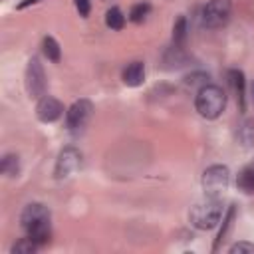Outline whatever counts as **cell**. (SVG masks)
<instances>
[{"instance_id":"1","label":"cell","mask_w":254,"mask_h":254,"mask_svg":"<svg viewBox=\"0 0 254 254\" xmlns=\"http://www.w3.org/2000/svg\"><path fill=\"white\" fill-rule=\"evenodd\" d=\"M50 216H52L50 208L42 202H30L20 214V224H22L26 236H30L38 246L48 244V240L52 236Z\"/></svg>"},{"instance_id":"2","label":"cell","mask_w":254,"mask_h":254,"mask_svg":"<svg viewBox=\"0 0 254 254\" xmlns=\"http://www.w3.org/2000/svg\"><path fill=\"white\" fill-rule=\"evenodd\" d=\"M194 107H196L200 117L216 119L226 107V93L222 91V87L206 83L198 89V93L194 97Z\"/></svg>"},{"instance_id":"3","label":"cell","mask_w":254,"mask_h":254,"mask_svg":"<svg viewBox=\"0 0 254 254\" xmlns=\"http://www.w3.org/2000/svg\"><path fill=\"white\" fill-rule=\"evenodd\" d=\"M222 218V206H220V200L218 198H212V196H206L204 200L196 202L190 212H189V220L194 228L198 230H210L214 228Z\"/></svg>"},{"instance_id":"4","label":"cell","mask_w":254,"mask_h":254,"mask_svg":"<svg viewBox=\"0 0 254 254\" xmlns=\"http://www.w3.org/2000/svg\"><path fill=\"white\" fill-rule=\"evenodd\" d=\"M232 14V2L230 0H208L200 12V22L204 28L216 30L222 28Z\"/></svg>"},{"instance_id":"5","label":"cell","mask_w":254,"mask_h":254,"mask_svg":"<svg viewBox=\"0 0 254 254\" xmlns=\"http://www.w3.org/2000/svg\"><path fill=\"white\" fill-rule=\"evenodd\" d=\"M230 183V171L224 165H212L202 173V189L206 196L220 198L222 192L228 189Z\"/></svg>"},{"instance_id":"6","label":"cell","mask_w":254,"mask_h":254,"mask_svg":"<svg viewBox=\"0 0 254 254\" xmlns=\"http://www.w3.org/2000/svg\"><path fill=\"white\" fill-rule=\"evenodd\" d=\"M91 111H93V105L89 99H77L69 105V109L65 111V127L69 131H81L89 117H91Z\"/></svg>"},{"instance_id":"7","label":"cell","mask_w":254,"mask_h":254,"mask_svg":"<svg viewBox=\"0 0 254 254\" xmlns=\"http://www.w3.org/2000/svg\"><path fill=\"white\" fill-rule=\"evenodd\" d=\"M26 89L30 97H44L46 93V73L38 58H32L26 67Z\"/></svg>"},{"instance_id":"8","label":"cell","mask_w":254,"mask_h":254,"mask_svg":"<svg viewBox=\"0 0 254 254\" xmlns=\"http://www.w3.org/2000/svg\"><path fill=\"white\" fill-rule=\"evenodd\" d=\"M81 165V153L75 147H65L60 151L58 161H56V179H65L73 175Z\"/></svg>"},{"instance_id":"9","label":"cell","mask_w":254,"mask_h":254,"mask_svg":"<svg viewBox=\"0 0 254 254\" xmlns=\"http://www.w3.org/2000/svg\"><path fill=\"white\" fill-rule=\"evenodd\" d=\"M62 113H64V105L56 97H52V95L40 97V101L36 105V115L42 123H52V121L60 119Z\"/></svg>"},{"instance_id":"10","label":"cell","mask_w":254,"mask_h":254,"mask_svg":"<svg viewBox=\"0 0 254 254\" xmlns=\"http://www.w3.org/2000/svg\"><path fill=\"white\" fill-rule=\"evenodd\" d=\"M121 79H123V83L129 85V87H139V85L145 81V65H143V62H131V64L123 69Z\"/></svg>"},{"instance_id":"11","label":"cell","mask_w":254,"mask_h":254,"mask_svg":"<svg viewBox=\"0 0 254 254\" xmlns=\"http://www.w3.org/2000/svg\"><path fill=\"white\" fill-rule=\"evenodd\" d=\"M234 216H236V208H234V204H230L226 216L222 218V228H220V232H218V236H216V240H214V246H212L214 252H216V250L220 248V244L226 240V236H228V232H230V228H232V224H234Z\"/></svg>"},{"instance_id":"12","label":"cell","mask_w":254,"mask_h":254,"mask_svg":"<svg viewBox=\"0 0 254 254\" xmlns=\"http://www.w3.org/2000/svg\"><path fill=\"white\" fill-rule=\"evenodd\" d=\"M236 187H238L242 192H246V194L254 192V163L248 165V167H244V169L238 173V177H236Z\"/></svg>"},{"instance_id":"13","label":"cell","mask_w":254,"mask_h":254,"mask_svg":"<svg viewBox=\"0 0 254 254\" xmlns=\"http://www.w3.org/2000/svg\"><path fill=\"white\" fill-rule=\"evenodd\" d=\"M228 79H230V85L240 101V107L244 109V73L240 69H230L228 71Z\"/></svg>"},{"instance_id":"14","label":"cell","mask_w":254,"mask_h":254,"mask_svg":"<svg viewBox=\"0 0 254 254\" xmlns=\"http://www.w3.org/2000/svg\"><path fill=\"white\" fill-rule=\"evenodd\" d=\"M105 24H107L111 30H121V28L125 26V16H123V12H121L117 6L109 8L107 14H105Z\"/></svg>"},{"instance_id":"15","label":"cell","mask_w":254,"mask_h":254,"mask_svg":"<svg viewBox=\"0 0 254 254\" xmlns=\"http://www.w3.org/2000/svg\"><path fill=\"white\" fill-rule=\"evenodd\" d=\"M42 50H44V54H46V58H48L50 62H60V56H62V52H60V44H58L52 36H46V38H44V42H42Z\"/></svg>"},{"instance_id":"16","label":"cell","mask_w":254,"mask_h":254,"mask_svg":"<svg viewBox=\"0 0 254 254\" xmlns=\"http://www.w3.org/2000/svg\"><path fill=\"white\" fill-rule=\"evenodd\" d=\"M0 171L8 177H16L20 171V163H18V155H6L0 163Z\"/></svg>"},{"instance_id":"17","label":"cell","mask_w":254,"mask_h":254,"mask_svg":"<svg viewBox=\"0 0 254 254\" xmlns=\"http://www.w3.org/2000/svg\"><path fill=\"white\" fill-rule=\"evenodd\" d=\"M149 12H151V6H149L147 2H139V4L131 6V10H129V20L135 22V24H141V22L147 18Z\"/></svg>"},{"instance_id":"18","label":"cell","mask_w":254,"mask_h":254,"mask_svg":"<svg viewBox=\"0 0 254 254\" xmlns=\"http://www.w3.org/2000/svg\"><path fill=\"white\" fill-rule=\"evenodd\" d=\"M185 38H187V18L185 16H179L177 22H175V26H173V42L177 46H181L185 42Z\"/></svg>"},{"instance_id":"19","label":"cell","mask_w":254,"mask_h":254,"mask_svg":"<svg viewBox=\"0 0 254 254\" xmlns=\"http://www.w3.org/2000/svg\"><path fill=\"white\" fill-rule=\"evenodd\" d=\"M40 246L30 238V236H26V238H22V240H18L16 244H14V248H12V252L14 254H32V252H36Z\"/></svg>"},{"instance_id":"20","label":"cell","mask_w":254,"mask_h":254,"mask_svg":"<svg viewBox=\"0 0 254 254\" xmlns=\"http://www.w3.org/2000/svg\"><path fill=\"white\" fill-rule=\"evenodd\" d=\"M230 254H254V244L252 242H246V240H240L236 244H232L228 248Z\"/></svg>"},{"instance_id":"21","label":"cell","mask_w":254,"mask_h":254,"mask_svg":"<svg viewBox=\"0 0 254 254\" xmlns=\"http://www.w3.org/2000/svg\"><path fill=\"white\" fill-rule=\"evenodd\" d=\"M75 8H77L79 16L87 18L89 16V10H91V2L89 0H75Z\"/></svg>"},{"instance_id":"22","label":"cell","mask_w":254,"mask_h":254,"mask_svg":"<svg viewBox=\"0 0 254 254\" xmlns=\"http://www.w3.org/2000/svg\"><path fill=\"white\" fill-rule=\"evenodd\" d=\"M36 2H40V0H22V2L18 4V8L22 10V8H26V6H30V4H36Z\"/></svg>"},{"instance_id":"23","label":"cell","mask_w":254,"mask_h":254,"mask_svg":"<svg viewBox=\"0 0 254 254\" xmlns=\"http://www.w3.org/2000/svg\"><path fill=\"white\" fill-rule=\"evenodd\" d=\"M252 99H254V83H252Z\"/></svg>"}]
</instances>
